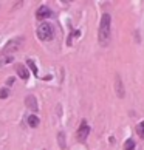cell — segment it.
Masks as SVG:
<instances>
[{"label":"cell","mask_w":144,"mask_h":150,"mask_svg":"<svg viewBox=\"0 0 144 150\" xmlns=\"http://www.w3.org/2000/svg\"><path fill=\"white\" fill-rule=\"evenodd\" d=\"M110 25H112V17L110 14H104L99 23V31H98V39L102 47H106L110 40Z\"/></svg>","instance_id":"obj_1"},{"label":"cell","mask_w":144,"mask_h":150,"mask_svg":"<svg viewBox=\"0 0 144 150\" xmlns=\"http://www.w3.org/2000/svg\"><path fill=\"white\" fill-rule=\"evenodd\" d=\"M54 36V30H53V25L48 23V22H42L37 28V37L40 40H51Z\"/></svg>","instance_id":"obj_2"},{"label":"cell","mask_w":144,"mask_h":150,"mask_svg":"<svg viewBox=\"0 0 144 150\" xmlns=\"http://www.w3.org/2000/svg\"><path fill=\"white\" fill-rule=\"evenodd\" d=\"M22 40H23L22 37L9 40L6 45H5V48H3V54H5V53H14V51H17V50L22 47Z\"/></svg>","instance_id":"obj_3"},{"label":"cell","mask_w":144,"mask_h":150,"mask_svg":"<svg viewBox=\"0 0 144 150\" xmlns=\"http://www.w3.org/2000/svg\"><path fill=\"white\" fill-rule=\"evenodd\" d=\"M88 133H90V127L87 125V122H85V121H82V124H81V127H79V130H77V133H76L77 139H79L81 142H84V141L87 139Z\"/></svg>","instance_id":"obj_4"},{"label":"cell","mask_w":144,"mask_h":150,"mask_svg":"<svg viewBox=\"0 0 144 150\" xmlns=\"http://www.w3.org/2000/svg\"><path fill=\"white\" fill-rule=\"evenodd\" d=\"M36 17L39 20H45L48 17H53V13H51V9H50L48 6H45V5H42L40 8H37L36 11Z\"/></svg>","instance_id":"obj_5"},{"label":"cell","mask_w":144,"mask_h":150,"mask_svg":"<svg viewBox=\"0 0 144 150\" xmlns=\"http://www.w3.org/2000/svg\"><path fill=\"white\" fill-rule=\"evenodd\" d=\"M16 73L19 74V77H20L22 81H28V77H30L28 68H26L25 65H22V64H17V65H16Z\"/></svg>","instance_id":"obj_6"},{"label":"cell","mask_w":144,"mask_h":150,"mask_svg":"<svg viewBox=\"0 0 144 150\" xmlns=\"http://www.w3.org/2000/svg\"><path fill=\"white\" fill-rule=\"evenodd\" d=\"M25 104H26V107L31 108V110H34V112L39 108V105H37V102H36V98L33 96V94H28V96L25 98Z\"/></svg>","instance_id":"obj_7"},{"label":"cell","mask_w":144,"mask_h":150,"mask_svg":"<svg viewBox=\"0 0 144 150\" xmlns=\"http://www.w3.org/2000/svg\"><path fill=\"white\" fill-rule=\"evenodd\" d=\"M26 122H28V125H30V127L36 129V127L40 124V119H39L36 115H30V116H28V119H26Z\"/></svg>","instance_id":"obj_8"},{"label":"cell","mask_w":144,"mask_h":150,"mask_svg":"<svg viewBox=\"0 0 144 150\" xmlns=\"http://www.w3.org/2000/svg\"><path fill=\"white\" fill-rule=\"evenodd\" d=\"M116 91H118V96L119 98L124 96V87L121 85V79H119V77H116Z\"/></svg>","instance_id":"obj_9"},{"label":"cell","mask_w":144,"mask_h":150,"mask_svg":"<svg viewBox=\"0 0 144 150\" xmlns=\"http://www.w3.org/2000/svg\"><path fill=\"white\" fill-rule=\"evenodd\" d=\"M14 57L13 56H5V54H2L0 56V65H3V64H9V62H13Z\"/></svg>","instance_id":"obj_10"},{"label":"cell","mask_w":144,"mask_h":150,"mask_svg":"<svg viewBox=\"0 0 144 150\" xmlns=\"http://www.w3.org/2000/svg\"><path fill=\"white\" fill-rule=\"evenodd\" d=\"M136 133L140 138H144V121H141L140 124L136 125Z\"/></svg>","instance_id":"obj_11"},{"label":"cell","mask_w":144,"mask_h":150,"mask_svg":"<svg viewBox=\"0 0 144 150\" xmlns=\"http://www.w3.org/2000/svg\"><path fill=\"white\" fill-rule=\"evenodd\" d=\"M124 150H135V141L133 139H127L124 144Z\"/></svg>","instance_id":"obj_12"},{"label":"cell","mask_w":144,"mask_h":150,"mask_svg":"<svg viewBox=\"0 0 144 150\" xmlns=\"http://www.w3.org/2000/svg\"><path fill=\"white\" fill-rule=\"evenodd\" d=\"M26 64L30 65V68H31V71H33V73H34V74L37 76V67L34 65V62H33V59H28V60H26Z\"/></svg>","instance_id":"obj_13"},{"label":"cell","mask_w":144,"mask_h":150,"mask_svg":"<svg viewBox=\"0 0 144 150\" xmlns=\"http://www.w3.org/2000/svg\"><path fill=\"white\" fill-rule=\"evenodd\" d=\"M9 96V90L8 88H0V99H6Z\"/></svg>","instance_id":"obj_14"},{"label":"cell","mask_w":144,"mask_h":150,"mask_svg":"<svg viewBox=\"0 0 144 150\" xmlns=\"http://www.w3.org/2000/svg\"><path fill=\"white\" fill-rule=\"evenodd\" d=\"M59 144H60V147L65 149V144H64V133H59Z\"/></svg>","instance_id":"obj_15"}]
</instances>
